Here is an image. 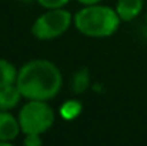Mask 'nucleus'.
I'll return each mask as SVG.
<instances>
[{
    "label": "nucleus",
    "instance_id": "f257e3e1",
    "mask_svg": "<svg viewBox=\"0 0 147 146\" xmlns=\"http://www.w3.org/2000/svg\"><path fill=\"white\" fill-rule=\"evenodd\" d=\"M16 85L27 100L47 102L59 95L63 86V76L53 62L34 59L19 69Z\"/></svg>",
    "mask_w": 147,
    "mask_h": 146
},
{
    "label": "nucleus",
    "instance_id": "f03ea898",
    "mask_svg": "<svg viewBox=\"0 0 147 146\" xmlns=\"http://www.w3.org/2000/svg\"><path fill=\"white\" fill-rule=\"evenodd\" d=\"M74 27L89 37H109L114 35L121 23L116 9L101 4L83 6L73 16Z\"/></svg>",
    "mask_w": 147,
    "mask_h": 146
},
{
    "label": "nucleus",
    "instance_id": "7ed1b4c3",
    "mask_svg": "<svg viewBox=\"0 0 147 146\" xmlns=\"http://www.w3.org/2000/svg\"><path fill=\"white\" fill-rule=\"evenodd\" d=\"M24 135H43L54 123V112L46 100H29L17 115Z\"/></svg>",
    "mask_w": 147,
    "mask_h": 146
},
{
    "label": "nucleus",
    "instance_id": "20e7f679",
    "mask_svg": "<svg viewBox=\"0 0 147 146\" xmlns=\"http://www.w3.org/2000/svg\"><path fill=\"white\" fill-rule=\"evenodd\" d=\"M73 16L69 10L47 9L32 24V35L39 40H53L64 35L71 26Z\"/></svg>",
    "mask_w": 147,
    "mask_h": 146
},
{
    "label": "nucleus",
    "instance_id": "39448f33",
    "mask_svg": "<svg viewBox=\"0 0 147 146\" xmlns=\"http://www.w3.org/2000/svg\"><path fill=\"white\" fill-rule=\"evenodd\" d=\"M22 132L19 119L10 110H0V141L11 143Z\"/></svg>",
    "mask_w": 147,
    "mask_h": 146
},
{
    "label": "nucleus",
    "instance_id": "423d86ee",
    "mask_svg": "<svg viewBox=\"0 0 147 146\" xmlns=\"http://www.w3.org/2000/svg\"><path fill=\"white\" fill-rule=\"evenodd\" d=\"M143 6L144 0H117L116 12L121 22H131L142 13Z\"/></svg>",
    "mask_w": 147,
    "mask_h": 146
},
{
    "label": "nucleus",
    "instance_id": "0eeeda50",
    "mask_svg": "<svg viewBox=\"0 0 147 146\" xmlns=\"http://www.w3.org/2000/svg\"><path fill=\"white\" fill-rule=\"evenodd\" d=\"M22 92L17 88V85H10L0 89V110H11L14 109L20 100H22Z\"/></svg>",
    "mask_w": 147,
    "mask_h": 146
},
{
    "label": "nucleus",
    "instance_id": "6e6552de",
    "mask_svg": "<svg viewBox=\"0 0 147 146\" xmlns=\"http://www.w3.org/2000/svg\"><path fill=\"white\" fill-rule=\"evenodd\" d=\"M19 70L14 67V65L6 59H0V89L14 85L17 80Z\"/></svg>",
    "mask_w": 147,
    "mask_h": 146
},
{
    "label": "nucleus",
    "instance_id": "1a4fd4ad",
    "mask_svg": "<svg viewBox=\"0 0 147 146\" xmlns=\"http://www.w3.org/2000/svg\"><path fill=\"white\" fill-rule=\"evenodd\" d=\"M90 86V73H89V69L87 67H83V69H79L73 77H71V83H70V88H71V92L76 93V95H80V93H84Z\"/></svg>",
    "mask_w": 147,
    "mask_h": 146
},
{
    "label": "nucleus",
    "instance_id": "9d476101",
    "mask_svg": "<svg viewBox=\"0 0 147 146\" xmlns=\"http://www.w3.org/2000/svg\"><path fill=\"white\" fill-rule=\"evenodd\" d=\"M82 103L77 100H66L60 106V115L64 120H73L82 113Z\"/></svg>",
    "mask_w": 147,
    "mask_h": 146
},
{
    "label": "nucleus",
    "instance_id": "9b49d317",
    "mask_svg": "<svg viewBox=\"0 0 147 146\" xmlns=\"http://www.w3.org/2000/svg\"><path fill=\"white\" fill-rule=\"evenodd\" d=\"M70 0H37V3L45 9H60L64 7Z\"/></svg>",
    "mask_w": 147,
    "mask_h": 146
},
{
    "label": "nucleus",
    "instance_id": "f8f14e48",
    "mask_svg": "<svg viewBox=\"0 0 147 146\" xmlns=\"http://www.w3.org/2000/svg\"><path fill=\"white\" fill-rule=\"evenodd\" d=\"M23 143H24L26 146H40L42 143H43V141H42L40 135H34V133H32V135H26Z\"/></svg>",
    "mask_w": 147,
    "mask_h": 146
},
{
    "label": "nucleus",
    "instance_id": "ddd939ff",
    "mask_svg": "<svg viewBox=\"0 0 147 146\" xmlns=\"http://www.w3.org/2000/svg\"><path fill=\"white\" fill-rule=\"evenodd\" d=\"M79 3H82L83 6H87V4H96V3H100L101 0H77Z\"/></svg>",
    "mask_w": 147,
    "mask_h": 146
},
{
    "label": "nucleus",
    "instance_id": "4468645a",
    "mask_svg": "<svg viewBox=\"0 0 147 146\" xmlns=\"http://www.w3.org/2000/svg\"><path fill=\"white\" fill-rule=\"evenodd\" d=\"M146 26H147V13H146Z\"/></svg>",
    "mask_w": 147,
    "mask_h": 146
}]
</instances>
